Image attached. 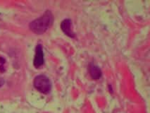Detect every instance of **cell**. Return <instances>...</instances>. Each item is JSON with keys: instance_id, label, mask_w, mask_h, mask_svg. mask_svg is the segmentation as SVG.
<instances>
[{"instance_id": "6da1fadb", "label": "cell", "mask_w": 150, "mask_h": 113, "mask_svg": "<svg viewBox=\"0 0 150 113\" xmlns=\"http://www.w3.org/2000/svg\"><path fill=\"white\" fill-rule=\"evenodd\" d=\"M52 21H53V16L51 11H47L41 17L30 23V28L35 33L38 35L43 34L52 25Z\"/></svg>"}, {"instance_id": "7a4b0ae2", "label": "cell", "mask_w": 150, "mask_h": 113, "mask_svg": "<svg viewBox=\"0 0 150 113\" xmlns=\"http://www.w3.org/2000/svg\"><path fill=\"white\" fill-rule=\"evenodd\" d=\"M34 86L41 93L47 94L51 90L52 84L48 77L45 75H39L35 78Z\"/></svg>"}, {"instance_id": "3957f363", "label": "cell", "mask_w": 150, "mask_h": 113, "mask_svg": "<svg viewBox=\"0 0 150 113\" xmlns=\"http://www.w3.org/2000/svg\"><path fill=\"white\" fill-rule=\"evenodd\" d=\"M44 64V53L41 45H38L35 49V55L34 59V66L36 68L41 67Z\"/></svg>"}, {"instance_id": "277c9868", "label": "cell", "mask_w": 150, "mask_h": 113, "mask_svg": "<svg viewBox=\"0 0 150 113\" xmlns=\"http://www.w3.org/2000/svg\"><path fill=\"white\" fill-rule=\"evenodd\" d=\"M61 28L63 32L70 38H75L76 35L72 29V21L70 19H65L62 22Z\"/></svg>"}, {"instance_id": "5b68a950", "label": "cell", "mask_w": 150, "mask_h": 113, "mask_svg": "<svg viewBox=\"0 0 150 113\" xmlns=\"http://www.w3.org/2000/svg\"><path fill=\"white\" fill-rule=\"evenodd\" d=\"M90 74L91 77L95 80H98L102 77V73L101 69H99V67L95 65V64H91L90 66Z\"/></svg>"}, {"instance_id": "8992f818", "label": "cell", "mask_w": 150, "mask_h": 113, "mask_svg": "<svg viewBox=\"0 0 150 113\" xmlns=\"http://www.w3.org/2000/svg\"><path fill=\"white\" fill-rule=\"evenodd\" d=\"M6 63V60H5L4 58L0 57V72H3L5 71L4 68V64Z\"/></svg>"}, {"instance_id": "52a82bcc", "label": "cell", "mask_w": 150, "mask_h": 113, "mask_svg": "<svg viewBox=\"0 0 150 113\" xmlns=\"http://www.w3.org/2000/svg\"><path fill=\"white\" fill-rule=\"evenodd\" d=\"M4 80L2 78L0 77V87L2 86L3 85H4Z\"/></svg>"}]
</instances>
